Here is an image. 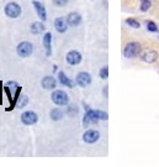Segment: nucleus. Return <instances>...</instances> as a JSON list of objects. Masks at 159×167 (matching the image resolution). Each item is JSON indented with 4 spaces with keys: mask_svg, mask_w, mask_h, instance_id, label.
<instances>
[{
    "mask_svg": "<svg viewBox=\"0 0 159 167\" xmlns=\"http://www.w3.org/2000/svg\"><path fill=\"white\" fill-rule=\"evenodd\" d=\"M104 96L107 98V87H105V89H104Z\"/></svg>",
    "mask_w": 159,
    "mask_h": 167,
    "instance_id": "nucleus-27",
    "label": "nucleus"
},
{
    "mask_svg": "<svg viewBox=\"0 0 159 167\" xmlns=\"http://www.w3.org/2000/svg\"><path fill=\"white\" fill-rule=\"evenodd\" d=\"M142 60L147 63H153L158 60V52L154 50H146L142 53Z\"/></svg>",
    "mask_w": 159,
    "mask_h": 167,
    "instance_id": "nucleus-10",
    "label": "nucleus"
},
{
    "mask_svg": "<svg viewBox=\"0 0 159 167\" xmlns=\"http://www.w3.org/2000/svg\"><path fill=\"white\" fill-rule=\"evenodd\" d=\"M99 139H100V134H99V131L93 130V129L87 130V131L84 133V135H83V140H84L87 144H94V142H96Z\"/></svg>",
    "mask_w": 159,
    "mask_h": 167,
    "instance_id": "nucleus-9",
    "label": "nucleus"
},
{
    "mask_svg": "<svg viewBox=\"0 0 159 167\" xmlns=\"http://www.w3.org/2000/svg\"><path fill=\"white\" fill-rule=\"evenodd\" d=\"M32 4H33V6H35V9H36V12H37L38 17H41V20L44 21V20L47 19V14H46V9H44L43 4L40 2V1H37V0L32 1Z\"/></svg>",
    "mask_w": 159,
    "mask_h": 167,
    "instance_id": "nucleus-11",
    "label": "nucleus"
},
{
    "mask_svg": "<svg viewBox=\"0 0 159 167\" xmlns=\"http://www.w3.org/2000/svg\"><path fill=\"white\" fill-rule=\"evenodd\" d=\"M95 113L99 120H106V119H107V113L101 111V110H95Z\"/></svg>",
    "mask_w": 159,
    "mask_h": 167,
    "instance_id": "nucleus-23",
    "label": "nucleus"
},
{
    "mask_svg": "<svg viewBox=\"0 0 159 167\" xmlns=\"http://www.w3.org/2000/svg\"><path fill=\"white\" fill-rule=\"evenodd\" d=\"M5 88H6V92L9 94V99L10 101H15L17 99V97H20V87L16 82H7L5 84Z\"/></svg>",
    "mask_w": 159,
    "mask_h": 167,
    "instance_id": "nucleus-2",
    "label": "nucleus"
},
{
    "mask_svg": "<svg viewBox=\"0 0 159 167\" xmlns=\"http://www.w3.org/2000/svg\"><path fill=\"white\" fill-rule=\"evenodd\" d=\"M42 87L44 88V89H54L56 88V86H57V82H56V79L53 78V77H49V76H47V77H44L43 79H42Z\"/></svg>",
    "mask_w": 159,
    "mask_h": 167,
    "instance_id": "nucleus-15",
    "label": "nucleus"
},
{
    "mask_svg": "<svg viewBox=\"0 0 159 167\" xmlns=\"http://www.w3.org/2000/svg\"><path fill=\"white\" fill-rule=\"evenodd\" d=\"M75 82L80 87H87V86H89L91 83V76L89 73H87V72H80V73H78Z\"/></svg>",
    "mask_w": 159,
    "mask_h": 167,
    "instance_id": "nucleus-8",
    "label": "nucleus"
},
{
    "mask_svg": "<svg viewBox=\"0 0 159 167\" xmlns=\"http://www.w3.org/2000/svg\"><path fill=\"white\" fill-rule=\"evenodd\" d=\"M147 29H148L149 31H152V32H156V31H158V29H157V25H156L154 22H152V21H148V22H147Z\"/></svg>",
    "mask_w": 159,
    "mask_h": 167,
    "instance_id": "nucleus-25",
    "label": "nucleus"
},
{
    "mask_svg": "<svg viewBox=\"0 0 159 167\" xmlns=\"http://www.w3.org/2000/svg\"><path fill=\"white\" fill-rule=\"evenodd\" d=\"M5 14H6V16H9L11 19H16L21 14V7L16 2H9L5 6Z\"/></svg>",
    "mask_w": 159,
    "mask_h": 167,
    "instance_id": "nucleus-3",
    "label": "nucleus"
},
{
    "mask_svg": "<svg viewBox=\"0 0 159 167\" xmlns=\"http://www.w3.org/2000/svg\"><path fill=\"white\" fill-rule=\"evenodd\" d=\"M33 51V46H32L30 42H21L17 48H16V52L20 57H29Z\"/></svg>",
    "mask_w": 159,
    "mask_h": 167,
    "instance_id": "nucleus-5",
    "label": "nucleus"
},
{
    "mask_svg": "<svg viewBox=\"0 0 159 167\" xmlns=\"http://www.w3.org/2000/svg\"><path fill=\"white\" fill-rule=\"evenodd\" d=\"M54 27H56V30H57L58 32H61V33L65 32L67 29H68V26H67V20H64L63 17L56 19V21H54Z\"/></svg>",
    "mask_w": 159,
    "mask_h": 167,
    "instance_id": "nucleus-16",
    "label": "nucleus"
},
{
    "mask_svg": "<svg viewBox=\"0 0 159 167\" xmlns=\"http://www.w3.org/2000/svg\"><path fill=\"white\" fill-rule=\"evenodd\" d=\"M65 61L68 65H72V66H75V65H79L82 62V55L77 51H70L67 53V57H65Z\"/></svg>",
    "mask_w": 159,
    "mask_h": 167,
    "instance_id": "nucleus-7",
    "label": "nucleus"
},
{
    "mask_svg": "<svg viewBox=\"0 0 159 167\" xmlns=\"http://www.w3.org/2000/svg\"><path fill=\"white\" fill-rule=\"evenodd\" d=\"M49 115H51V119H53V120H61L63 118V111L61 109H53V110H51Z\"/></svg>",
    "mask_w": 159,
    "mask_h": 167,
    "instance_id": "nucleus-19",
    "label": "nucleus"
},
{
    "mask_svg": "<svg viewBox=\"0 0 159 167\" xmlns=\"http://www.w3.org/2000/svg\"><path fill=\"white\" fill-rule=\"evenodd\" d=\"M141 52V45L138 42H129L124 50V55L127 58H134Z\"/></svg>",
    "mask_w": 159,
    "mask_h": 167,
    "instance_id": "nucleus-1",
    "label": "nucleus"
},
{
    "mask_svg": "<svg viewBox=\"0 0 159 167\" xmlns=\"http://www.w3.org/2000/svg\"><path fill=\"white\" fill-rule=\"evenodd\" d=\"M82 21V16L78 12H70L67 16V24L70 26H78Z\"/></svg>",
    "mask_w": 159,
    "mask_h": 167,
    "instance_id": "nucleus-13",
    "label": "nucleus"
},
{
    "mask_svg": "<svg viewBox=\"0 0 159 167\" xmlns=\"http://www.w3.org/2000/svg\"><path fill=\"white\" fill-rule=\"evenodd\" d=\"M43 46L46 48V55L51 56V53H52V35H51V32L44 33V36H43Z\"/></svg>",
    "mask_w": 159,
    "mask_h": 167,
    "instance_id": "nucleus-14",
    "label": "nucleus"
},
{
    "mask_svg": "<svg viewBox=\"0 0 159 167\" xmlns=\"http://www.w3.org/2000/svg\"><path fill=\"white\" fill-rule=\"evenodd\" d=\"M99 74H100V77H101L102 79H106V78L109 77V68H107V67H106V66L102 67V68L100 69Z\"/></svg>",
    "mask_w": 159,
    "mask_h": 167,
    "instance_id": "nucleus-21",
    "label": "nucleus"
},
{
    "mask_svg": "<svg viewBox=\"0 0 159 167\" xmlns=\"http://www.w3.org/2000/svg\"><path fill=\"white\" fill-rule=\"evenodd\" d=\"M53 2H54L57 6H64V5L68 2V0H53Z\"/></svg>",
    "mask_w": 159,
    "mask_h": 167,
    "instance_id": "nucleus-26",
    "label": "nucleus"
},
{
    "mask_svg": "<svg viewBox=\"0 0 159 167\" xmlns=\"http://www.w3.org/2000/svg\"><path fill=\"white\" fill-rule=\"evenodd\" d=\"M44 25L43 24H41V22H33L31 25V32L33 35H40L41 32H43L44 31Z\"/></svg>",
    "mask_w": 159,
    "mask_h": 167,
    "instance_id": "nucleus-18",
    "label": "nucleus"
},
{
    "mask_svg": "<svg viewBox=\"0 0 159 167\" xmlns=\"http://www.w3.org/2000/svg\"><path fill=\"white\" fill-rule=\"evenodd\" d=\"M152 2L149 0H142V5H141V10L142 11H147L149 7H151Z\"/></svg>",
    "mask_w": 159,
    "mask_h": 167,
    "instance_id": "nucleus-22",
    "label": "nucleus"
},
{
    "mask_svg": "<svg viewBox=\"0 0 159 167\" xmlns=\"http://www.w3.org/2000/svg\"><path fill=\"white\" fill-rule=\"evenodd\" d=\"M52 100L56 105H59V106H63L68 104V94L63 92V91H54L52 93Z\"/></svg>",
    "mask_w": 159,
    "mask_h": 167,
    "instance_id": "nucleus-4",
    "label": "nucleus"
},
{
    "mask_svg": "<svg viewBox=\"0 0 159 167\" xmlns=\"http://www.w3.org/2000/svg\"><path fill=\"white\" fill-rule=\"evenodd\" d=\"M58 77H59V83H61V84H63V86L68 87V88H73V87H74V82L70 81V79L64 74V72H59V73H58Z\"/></svg>",
    "mask_w": 159,
    "mask_h": 167,
    "instance_id": "nucleus-17",
    "label": "nucleus"
},
{
    "mask_svg": "<svg viewBox=\"0 0 159 167\" xmlns=\"http://www.w3.org/2000/svg\"><path fill=\"white\" fill-rule=\"evenodd\" d=\"M37 120H38V116L33 111H25L21 115V121L25 125H33V124L37 123Z\"/></svg>",
    "mask_w": 159,
    "mask_h": 167,
    "instance_id": "nucleus-6",
    "label": "nucleus"
},
{
    "mask_svg": "<svg viewBox=\"0 0 159 167\" xmlns=\"http://www.w3.org/2000/svg\"><path fill=\"white\" fill-rule=\"evenodd\" d=\"M27 101H29V99H27L26 96H21V98H20L19 103H17V106H19V108H24V106L27 104Z\"/></svg>",
    "mask_w": 159,
    "mask_h": 167,
    "instance_id": "nucleus-24",
    "label": "nucleus"
},
{
    "mask_svg": "<svg viewBox=\"0 0 159 167\" xmlns=\"http://www.w3.org/2000/svg\"><path fill=\"white\" fill-rule=\"evenodd\" d=\"M97 116H96L95 110H88L85 113V116H84V125L88 126L90 124H96L97 123Z\"/></svg>",
    "mask_w": 159,
    "mask_h": 167,
    "instance_id": "nucleus-12",
    "label": "nucleus"
},
{
    "mask_svg": "<svg viewBox=\"0 0 159 167\" xmlns=\"http://www.w3.org/2000/svg\"><path fill=\"white\" fill-rule=\"evenodd\" d=\"M126 24H127L129 27H133V29H139V22L134 19H127L126 20Z\"/></svg>",
    "mask_w": 159,
    "mask_h": 167,
    "instance_id": "nucleus-20",
    "label": "nucleus"
}]
</instances>
